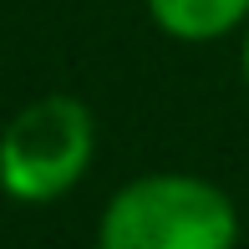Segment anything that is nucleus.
<instances>
[{"label": "nucleus", "mask_w": 249, "mask_h": 249, "mask_svg": "<svg viewBox=\"0 0 249 249\" xmlns=\"http://www.w3.org/2000/svg\"><path fill=\"white\" fill-rule=\"evenodd\" d=\"M239 76H244V92H249V26H244V46H239Z\"/></svg>", "instance_id": "nucleus-4"}, {"label": "nucleus", "mask_w": 249, "mask_h": 249, "mask_svg": "<svg viewBox=\"0 0 249 249\" xmlns=\"http://www.w3.org/2000/svg\"><path fill=\"white\" fill-rule=\"evenodd\" d=\"M97 249H239V209L198 173H138L107 198Z\"/></svg>", "instance_id": "nucleus-1"}, {"label": "nucleus", "mask_w": 249, "mask_h": 249, "mask_svg": "<svg viewBox=\"0 0 249 249\" xmlns=\"http://www.w3.org/2000/svg\"><path fill=\"white\" fill-rule=\"evenodd\" d=\"M142 10L163 36L188 46L224 41L249 26V0H142Z\"/></svg>", "instance_id": "nucleus-3"}, {"label": "nucleus", "mask_w": 249, "mask_h": 249, "mask_svg": "<svg viewBox=\"0 0 249 249\" xmlns=\"http://www.w3.org/2000/svg\"><path fill=\"white\" fill-rule=\"evenodd\" d=\"M97 158V117L82 97H36L0 132V194L16 203H56Z\"/></svg>", "instance_id": "nucleus-2"}]
</instances>
